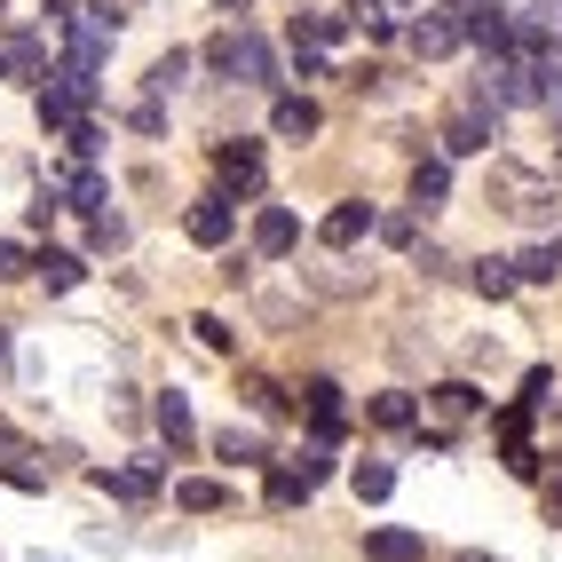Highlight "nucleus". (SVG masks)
I'll return each mask as SVG.
<instances>
[{"label": "nucleus", "instance_id": "f257e3e1", "mask_svg": "<svg viewBox=\"0 0 562 562\" xmlns=\"http://www.w3.org/2000/svg\"><path fill=\"white\" fill-rule=\"evenodd\" d=\"M206 64L214 71H231V80H246V88H278V56L254 41V32H222V41L206 48Z\"/></svg>", "mask_w": 562, "mask_h": 562}, {"label": "nucleus", "instance_id": "f03ea898", "mask_svg": "<svg viewBox=\"0 0 562 562\" xmlns=\"http://www.w3.org/2000/svg\"><path fill=\"white\" fill-rule=\"evenodd\" d=\"M492 127H499V103L475 88V95L452 111V120H443V151H452V159H468V151H492Z\"/></svg>", "mask_w": 562, "mask_h": 562}, {"label": "nucleus", "instance_id": "7ed1b4c3", "mask_svg": "<svg viewBox=\"0 0 562 562\" xmlns=\"http://www.w3.org/2000/svg\"><path fill=\"white\" fill-rule=\"evenodd\" d=\"M468 41V24H460V0H436V9H420V24H412V56L436 64V56H452Z\"/></svg>", "mask_w": 562, "mask_h": 562}, {"label": "nucleus", "instance_id": "20e7f679", "mask_svg": "<svg viewBox=\"0 0 562 562\" xmlns=\"http://www.w3.org/2000/svg\"><path fill=\"white\" fill-rule=\"evenodd\" d=\"M111 24H120V16L80 9V16H71V41H64V64H71V71H95V64H103V48H111Z\"/></svg>", "mask_w": 562, "mask_h": 562}, {"label": "nucleus", "instance_id": "39448f33", "mask_svg": "<svg viewBox=\"0 0 562 562\" xmlns=\"http://www.w3.org/2000/svg\"><path fill=\"white\" fill-rule=\"evenodd\" d=\"M214 167H222V191H238V199L261 191V151H254V143H222Z\"/></svg>", "mask_w": 562, "mask_h": 562}, {"label": "nucleus", "instance_id": "423d86ee", "mask_svg": "<svg viewBox=\"0 0 562 562\" xmlns=\"http://www.w3.org/2000/svg\"><path fill=\"white\" fill-rule=\"evenodd\" d=\"M293 238H302V222H293L285 206H261V214H254V254H261V261L293 254Z\"/></svg>", "mask_w": 562, "mask_h": 562}, {"label": "nucleus", "instance_id": "0eeeda50", "mask_svg": "<svg viewBox=\"0 0 562 562\" xmlns=\"http://www.w3.org/2000/svg\"><path fill=\"white\" fill-rule=\"evenodd\" d=\"M182 231H191L199 246H222V238H231V199H222V191H214V199H199L191 214H182Z\"/></svg>", "mask_w": 562, "mask_h": 562}, {"label": "nucleus", "instance_id": "6e6552de", "mask_svg": "<svg viewBox=\"0 0 562 562\" xmlns=\"http://www.w3.org/2000/svg\"><path fill=\"white\" fill-rule=\"evenodd\" d=\"M468 412H475V389H468V381H443V389H428V420H436V436H443V428H460Z\"/></svg>", "mask_w": 562, "mask_h": 562}, {"label": "nucleus", "instance_id": "1a4fd4ad", "mask_svg": "<svg viewBox=\"0 0 562 562\" xmlns=\"http://www.w3.org/2000/svg\"><path fill=\"white\" fill-rule=\"evenodd\" d=\"M443 199H452V167H443V159H420V167H412V206L436 214Z\"/></svg>", "mask_w": 562, "mask_h": 562}, {"label": "nucleus", "instance_id": "9d476101", "mask_svg": "<svg viewBox=\"0 0 562 562\" xmlns=\"http://www.w3.org/2000/svg\"><path fill=\"white\" fill-rule=\"evenodd\" d=\"M364 231H381V222H372V206H364V199H349V206H333V214H325V246H357Z\"/></svg>", "mask_w": 562, "mask_h": 562}, {"label": "nucleus", "instance_id": "9b49d317", "mask_svg": "<svg viewBox=\"0 0 562 562\" xmlns=\"http://www.w3.org/2000/svg\"><path fill=\"white\" fill-rule=\"evenodd\" d=\"M270 127H278L285 143H310V135H317V103H310V95H278Z\"/></svg>", "mask_w": 562, "mask_h": 562}, {"label": "nucleus", "instance_id": "f8f14e48", "mask_svg": "<svg viewBox=\"0 0 562 562\" xmlns=\"http://www.w3.org/2000/svg\"><path fill=\"white\" fill-rule=\"evenodd\" d=\"M175 507H191V515H222V507H231V492H222L214 475H182V483H175Z\"/></svg>", "mask_w": 562, "mask_h": 562}, {"label": "nucleus", "instance_id": "ddd939ff", "mask_svg": "<svg viewBox=\"0 0 562 562\" xmlns=\"http://www.w3.org/2000/svg\"><path fill=\"white\" fill-rule=\"evenodd\" d=\"M364 554L372 562H420V531H372Z\"/></svg>", "mask_w": 562, "mask_h": 562}, {"label": "nucleus", "instance_id": "4468645a", "mask_svg": "<svg viewBox=\"0 0 562 562\" xmlns=\"http://www.w3.org/2000/svg\"><path fill=\"white\" fill-rule=\"evenodd\" d=\"M515 285H522V278H515V261H475V293H483V302H507Z\"/></svg>", "mask_w": 562, "mask_h": 562}, {"label": "nucleus", "instance_id": "2eb2a0df", "mask_svg": "<svg viewBox=\"0 0 562 562\" xmlns=\"http://www.w3.org/2000/svg\"><path fill=\"white\" fill-rule=\"evenodd\" d=\"M95 483H103V492H120V499H151V492H159V475H151V468H120V475L103 468Z\"/></svg>", "mask_w": 562, "mask_h": 562}, {"label": "nucleus", "instance_id": "dca6fc26", "mask_svg": "<svg viewBox=\"0 0 562 562\" xmlns=\"http://www.w3.org/2000/svg\"><path fill=\"white\" fill-rule=\"evenodd\" d=\"M159 436L175 443V452H182V443L199 436V428H191V404H182V396H159Z\"/></svg>", "mask_w": 562, "mask_h": 562}, {"label": "nucleus", "instance_id": "f3484780", "mask_svg": "<svg viewBox=\"0 0 562 562\" xmlns=\"http://www.w3.org/2000/svg\"><path fill=\"white\" fill-rule=\"evenodd\" d=\"M349 492H357V499H364V507H381V499H389V492H396V475H389V468H381V460H372V468H357V475H349Z\"/></svg>", "mask_w": 562, "mask_h": 562}, {"label": "nucleus", "instance_id": "a211bd4d", "mask_svg": "<svg viewBox=\"0 0 562 562\" xmlns=\"http://www.w3.org/2000/svg\"><path fill=\"white\" fill-rule=\"evenodd\" d=\"M32 270L48 278V293H71V285H80V254H41Z\"/></svg>", "mask_w": 562, "mask_h": 562}, {"label": "nucleus", "instance_id": "6ab92c4d", "mask_svg": "<svg viewBox=\"0 0 562 562\" xmlns=\"http://www.w3.org/2000/svg\"><path fill=\"white\" fill-rule=\"evenodd\" d=\"M372 420H381V428H412V420H420V404H412L404 389H389V396H372Z\"/></svg>", "mask_w": 562, "mask_h": 562}, {"label": "nucleus", "instance_id": "aec40b11", "mask_svg": "<svg viewBox=\"0 0 562 562\" xmlns=\"http://www.w3.org/2000/svg\"><path fill=\"white\" fill-rule=\"evenodd\" d=\"M554 270H562V246H531V254L515 261V278H522V285H547Z\"/></svg>", "mask_w": 562, "mask_h": 562}, {"label": "nucleus", "instance_id": "412c9836", "mask_svg": "<svg viewBox=\"0 0 562 562\" xmlns=\"http://www.w3.org/2000/svg\"><path fill=\"white\" fill-rule=\"evenodd\" d=\"M293 41H310V48H333V41H341V16H293Z\"/></svg>", "mask_w": 562, "mask_h": 562}, {"label": "nucleus", "instance_id": "4be33fe9", "mask_svg": "<svg viewBox=\"0 0 562 562\" xmlns=\"http://www.w3.org/2000/svg\"><path fill=\"white\" fill-rule=\"evenodd\" d=\"M0 56H9V71H16V80H41V41H24V32H16V41L0 48Z\"/></svg>", "mask_w": 562, "mask_h": 562}, {"label": "nucleus", "instance_id": "5701e85b", "mask_svg": "<svg viewBox=\"0 0 562 562\" xmlns=\"http://www.w3.org/2000/svg\"><path fill=\"white\" fill-rule=\"evenodd\" d=\"M214 452H222V460H261V436H254V428H222Z\"/></svg>", "mask_w": 562, "mask_h": 562}, {"label": "nucleus", "instance_id": "b1692460", "mask_svg": "<svg viewBox=\"0 0 562 562\" xmlns=\"http://www.w3.org/2000/svg\"><path fill=\"white\" fill-rule=\"evenodd\" d=\"M0 475H9L16 492H48V468H32L24 452H9V460H0Z\"/></svg>", "mask_w": 562, "mask_h": 562}, {"label": "nucleus", "instance_id": "393cba45", "mask_svg": "<svg viewBox=\"0 0 562 562\" xmlns=\"http://www.w3.org/2000/svg\"><path fill=\"white\" fill-rule=\"evenodd\" d=\"M182 71H191V56H182V48H167V56L151 64V88H159V95H175V88H182Z\"/></svg>", "mask_w": 562, "mask_h": 562}, {"label": "nucleus", "instance_id": "a878e982", "mask_svg": "<svg viewBox=\"0 0 562 562\" xmlns=\"http://www.w3.org/2000/svg\"><path fill=\"white\" fill-rule=\"evenodd\" d=\"M191 333H199V341H206L214 357H231V349H238V333L222 325V317H191Z\"/></svg>", "mask_w": 562, "mask_h": 562}, {"label": "nucleus", "instance_id": "bb28decb", "mask_svg": "<svg viewBox=\"0 0 562 562\" xmlns=\"http://www.w3.org/2000/svg\"><path fill=\"white\" fill-rule=\"evenodd\" d=\"M293 499H310V475L278 468V475H270V507H293Z\"/></svg>", "mask_w": 562, "mask_h": 562}, {"label": "nucleus", "instance_id": "cd10ccee", "mask_svg": "<svg viewBox=\"0 0 562 562\" xmlns=\"http://www.w3.org/2000/svg\"><path fill=\"white\" fill-rule=\"evenodd\" d=\"M349 16L364 24V32H389L396 16H389V0H349Z\"/></svg>", "mask_w": 562, "mask_h": 562}, {"label": "nucleus", "instance_id": "c85d7f7f", "mask_svg": "<svg viewBox=\"0 0 562 562\" xmlns=\"http://www.w3.org/2000/svg\"><path fill=\"white\" fill-rule=\"evenodd\" d=\"M302 475H310V492H317V483L333 475V443H310V452H302Z\"/></svg>", "mask_w": 562, "mask_h": 562}, {"label": "nucleus", "instance_id": "c756f323", "mask_svg": "<svg viewBox=\"0 0 562 562\" xmlns=\"http://www.w3.org/2000/svg\"><path fill=\"white\" fill-rule=\"evenodd\" d=\"M71 206L95 214V206H103V182H95V175H71Z\"/></svg>", "mask_w": 562, "mask_h": 562}, {"label": "nucleus", "instance_id": "7c9ffc66", "mask_svg": "<svg viewBox=\"0 0 562 562\" xmlns=\"http://www.w3.org/2000/svg\"><path fill=\"white\" fill-rule=\"evenodd\" d=\"M32 270V254L24 246H9V238H0V278H24Z\"/></svg>", "mask_w": 562, "mask_h": 562}, {"label": "nucleus", "instance_id": "2f4dec72", "mask_svg": "<svg viewBox=\"0 0 562 562\" xmlns=\"http://www.w3.org/2000/svg\"><path fill=\"white\" fill-rule=\"evenodd\" d=\"M452 562H492V554H483V547H468V554H452Z\"/></svg>", "mask_w": 562, "mask_h": 562}, {"label": "nucleus", "instance_id": "473e14b6", "mask_svg": "<svg viewBox=\"0 0 562 562\" xmlns=\"http://www.w3.org/2000/svg\"><path fill=\"white\" fill-rule=\"evenodd\" d=\"M222 9H254V0H222Z\"/></svg>", "mask_w": 562, "mask_h": 562}, {"label": "nucleus", "instance_id": "72a5a7b5", "mask_svg": "<svg viewBox=\"0 0 562 562\" xmlns=\"http://www.w3.org/2000/svg\"><path fill=\"white\" fill-rule=\"evenodd\" d=\"M0 71H9V56H0Z\"/></svg>", "mask_w": 562, "mask_h": 562}, {"label": "nucleus", "instance_id": "f704fd0d", "mask_svg": "<svg viewBox=\"0 0 562 562\" xmlns=\"http://www.w3.org/2000/svg\"><path fill=\"white\" fill-rule=\"evenodd\" d=\"M0 357H9V341H0Z\"/></svg>", "mask_w": 562, "mask_h": 562}]
</instances>
